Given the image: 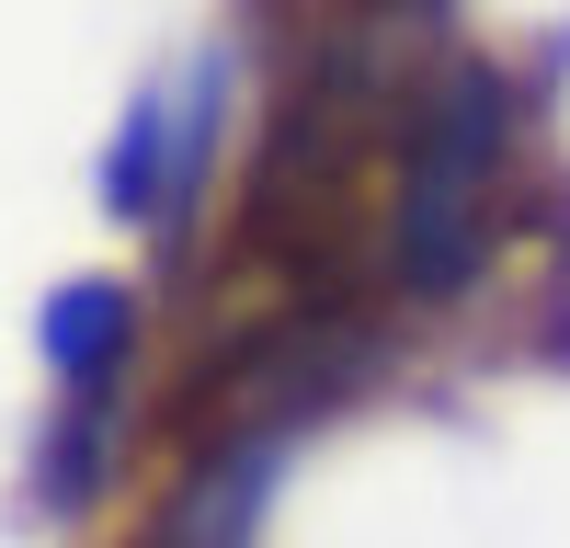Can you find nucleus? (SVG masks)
I'll return each instance as SVG.
<instances>
[{"label":"nucleus","instance_id":"f257e3e1","mask_svg":"<svg viewBox=\"0 0 570 548\" xmlns=\"http://www.w3.org/2000/svg\"><path fill=\"white\" fill-rule=\"evenodd\" d=\"M513 160H525V80L502 58H434L411 80V115L389 137V206H376V274L400 309H456L491 274Z\"/></svg>","mask_w":570,"mask_h":548},{"label":"nucleus","instance_id":"f03ea898","mask_svg":"<svg viewBox=\"0 0 570 548\" xmlns=\"http://www.w3.org/2000/svg\"><path fill=\"white\" fill-rule=\"evenodd\" d=\"M137 332H149V297L126 274H58L46 309H35V354L58 378V400H126Z\"/></svg>","mask_w":570,"mask_h":548},{"label":"nucleus","instance_id":"7ed1b4c3","mask_svg":"<svg viewBox=\"0 0 570 548\" xmlns=\"http://www.w3.org/2000/svg\"><path fill=\"white\" fill-rule=\"evenodd\" d=\"M160 195H171V80H137V104L104 137V217L160 228Z\"/></svg>","mask_w":570,"mask_h":548},{"label":"nucleus","instance_id":"20e7f679","mask_svg":"<svg viewBox=\"0 0 570 548\" xmlns=\"http://www.w3.org/2000/svg\"><path fill=\"white\" fill-rule=\"evenodd\" d=\"M115 469V400H58V423L35 446V515H80Z\"/></svg>","mask_w":570,"mask_h":548}]
</instances>
